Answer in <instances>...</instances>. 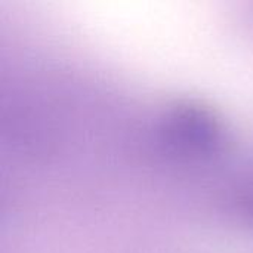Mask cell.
Listing matches in <instances>:
<instances>
[{"instance_id": "obj_1", "label": "cell", "mask_w": 253, "mask_h": 253, "mask_svg": "<svg viewBox=\"0 0 253 253\" xmlns=\"http://www.w3.org/2000/svg\"><path fill=\"white\" fill-rule=\"evenodd\" d=\"M159 132L172 151L188 157H209L225 142V129L216 113L187 99L176 101L163 111Z\"/></svg>"}, {"instance_id": "obj_2", "label": "cell", "mask_w": 253, "mask_h": 253, "mask_svg": "<svg viewBox=\"0 0 253 253\" xmlns=\"http://www.w3.org/2000/svg\"><path fill=\"white\" fill-rule=\"evenodd\" d=\"M242 203H243V208L245 211L248 212V215L253 216V188L249 190L243 197H242Z\"/></svg>"}]
</instances>
